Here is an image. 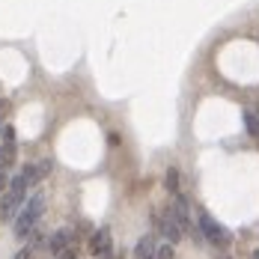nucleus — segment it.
Instances as JSON below:
<instances>
[{"label": "nucleus", "mask_w": 259, "mask_h": 259, "mask_svg": "<svg viewBox=\"0 0 259 259\" xmlns=\"http://www.w3.org/2000/svg\"><path fill=\"white\" fill-rule=\"evenodd\" d=\"M9 188V173H6V167H0V194Z\"/></svg>", "instance_id": "nucleus-14"}, {"label": "nucleus", "mask_w": 259, "mask_h": 259, "mask_svg": "<svg viewBox=\"0 0 259 259\" xmlns=\"http://www.w3.org/2000/svg\"><path fill=\"white\" fill-rule=\"evenodd\" d=\"M87 250L96 259H110V253H113V235H110V230L107 227L96 230L90 235V241H87Z\"/></svg>", "instance_id": "nucleus-3"}, {"label": "nucleus", "mask_w": 259, "mask_h": 259, "mask_svg": "<svg viewBox=\"0 0 259 259\" xmlns=\"http://www.w3.org/2000/svg\"><path fill=\"white\" fill-rule=\"evenodd\" d=\"M197 227H200V235L206 238L208 244H214V247H221V250H227V247L233 244V233H230V230H224V227L208 214V211H200Z\"/></svg>", "instance_id": "nucleus-2"}, {"label": "nucleus", "mask_w": 259, "mask_h": 259, "mask_svg": "<svg viewBox=\"0 0 259 259\" xmlns=\"http://www.w3.org/2000/svg\"><path fill=\"white\" fill-rule=\"evenodd\" d=\"M0 128H3V122H0Z\"/></svg>", "instance_id": "nucleus-17"}, {"label": "nucleus", "mask_w": 259, "mask_h": 259, "mask_svg": "<svg viewBox=\"0 0 259 259\" xmlns=\"http://www.w3.org/2000/svg\"><path fill=\"white\" fill-rule=\"evenodd\" d=\"M15 158H18V143L15 140H3V146H0V167H12L15 164Z\"/></svg>", "instance_id": "nucleus-8"}, {"label": "nucleus", "mask_w": 259, "mask_h": 259, "mask_svg": "<svg viewBox=\"0 0 259 259\" xmlns=\"http://www.w3.org/2000/svg\"><path fill=\"white\" fill-rule=\"evenodd\" d=\"M45 214V194H33L30 200H24V206H21V214L15 218V238H27V235L36 230V224H39V218Z\"/></svg>", "instance_id": "nucleus-1"}, {"label": "nucleus", "mask_w": 259, "mask_h": 259, "mask_svg": "<svg viewBox=\"0 0 259 259\" xmlns=\"http://www.w3.org/2000/svg\"><path fill=\"white\" fill-rule=\"evenodd\" d=\"M155 259H176V250H173V244H161L155 250Z\"/></svg>", "instance_id": "nucleus-11"}, {"label": "nucleus", "mask_w": 259, "mask_h": 259, "mask_svg": "<svg viewBox=\"0 0 259 259\" xmlns=\"http://www.w3.org/2000/svg\"><path fill=\"white\" fill-rule=\"evenodd\" d=\"M78 247H75V244H72V247H66V250H63V253H57V259H78Z\"/></svg>", "instance_id": "nucleus-13"}, {"label": "nucleus", "mask_w": 259, "mask_h": 259, "mask_svg": "<svg viewBox=\"0 0 259 259\" xmlns=\"http://www.w3.org/2000/svg\"><path fill=\"white\" fill-rule=\"evenodd\" d=\"M253 259H259V250H256V256H253Z\"/></svg>", "instance_id": "nucleus-16"}, {"label": "nucleus", "mask_w": 259, "mask_h": 259, "mask_svg": "<svg viewBox=\"0 0 259 259\" xmlns=\"http://www.w3.org/2000/svg\"><path fill=\"white\" fill-rule=\"evenodd\" d=\"M179 170H176V167H170V170H167V173H164V188H167V191H170V194H179Z\"/></svg>", "instance_id": "nucleus-9"}, {"label": "nucleus", "mask_w": 259, "mask_h": 259, "mask_svg": "<svg viewBox=\"0 0 259 259\" xmlns=\"http://www.w3.org/2000/svg\"><path fill=\"white\" fill-rule=\"evenodd\" d=\"M75 244V230H69V227H63V230H57V233L48 238V250H51L54 256L57 253H63L66 247H72Z\"/></svg>", "instance_id": "nucleus-6"}, {"label": "nucleus", "mask_w": 259, "mask_h": 259, "mask_svg": "<svg viewBox=\"0 0 259 259\" xmlns=\"http://www.w3.org/2000/svg\"><path fill=\"white\" fill-rule=\"evenodd\" d=\"M15 259H36V250H33V244H27V247H21V250L15 253Z\"/></svg>", "instance_id": "nucleus-12"}, {"label": "nucleus", "mask_w": 259, "mask_h": 259, "mask_svg": "<svg viewBox=\"0 0 259 259\" xmlns=\"http://www.w3.org/2000/svg\"><path fill=\"white\" fill-rule=\"evenodd\" d=\"M244 125H247V131H250V137L259 140V116L253 113V110H244Z\"/></svg>", "instance_id": "nucleus-10"}, {"label": "nucleus", "mask_w": 259, "mask_h": 259, "mask_svg": "<svg viewBox=\"0 0 259 259\" xmlns=\"http://www.w3.org/2000/svg\"><path fill=\"white\" fill-rule=\"evenodd\" d=\"M170 218L176 221V227L182 230V235H188V233H194V224H191V206H188V200L182 197V194H176L173 197V203H170Z\"/></svg>", "instance_id": "nucleus-4"}, {"label": "nucleus", "mask_w": 259, "mask_h": 259, "mask_svg": "<svg viewBox=\"0 0 259 259\" xmlns=\"http://www.w3.org/2000/svg\"><path fill=\"white\" fill-rule=\"evenodd\" d=\"M155 250H158L155 238H152V235H143V238L134 244V259H155Z\"/></svg>", "instance_id": "nucleus-7"}, {"label": "nucleus", "mask_w": 259, "mask_h": 259, "mask_svg": "<svg viewBox=\"0 0 259 259\" xmlns=\"http://www.w3.org/2000/svg\"><path fill=\"white\" fill-rule=\"evenodd\" d=\"M253 113H256V116H259V104H256V110H253Z\"/></svg>", "instance_id": "nucleus-15"}, {"label": "nucleus", "mask_w": 259, "mask_h": 259, "mask_svg": "<svg viewBox=\"0 0 259 259\" xmlns=\"http://www.w3.org/2000/svg\"><path fill=\"white\" fill-rule=\"evenodd\" d=\"M152 221H155V230L167 238V244H176V241L182 238V230L176 227V221L170 218V211H155Z\"/></svg>", "instance_id": "nucleus-5"}]
</instances>
